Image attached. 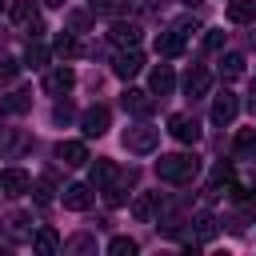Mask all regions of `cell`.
<instances>
[{
    "mask_svg": "<svg viewBox=\"0 0 256 256\" xmlns=\"http://www.w3.org/2000/svg\"><path fill=\"white\" fill-rule=\"evenodd\" d=\"M196 172H200V160L188 156V152H172V156H160L156 160V176L164 184H192Z\"/></svg>",
    "mask_w": 256,
    "mask_h": 256,
    "instance_id": "cell-1",
    "label": "cell"
},
{
    "mask_svg": "<svg viewBox=\"0 0 256 256\" xmlns=\"http://www.w3.org/2000/svg\"><path fill=\"white\" fill-rule=\"evenodd\" d=\"M156 144H160V128H148V124L124 128V148H128V152L148 156V152H156Z\"/></svg>",
    "mask_w": 256,
    "mask_h": 256,
    "instance_id": "cell-2",
    "label": "cell"
},
{
    "mask_svg": "<svg viewBox=\"0 0 256 256\" xmlns=\"http://www.w3.org/2000/svg\"><path fill=\"white\" fill-rule=\"evenodd\" d=\"M0 232H4V240H12V244H32V216L28 212H8L4 220H0Z\"/></svg>",
    "mask_w": 256,
    "mask_h": 256,
    "instance_id": "cell-3",
    "label": "cell"
},
{
    "mask_svg": "<svg viewBox=\"0 0 256 256\" xmlns=\"http://www.w3.org/2000/svg\"><path fill=\"white\" fill-rule=\"evenodd\" d=\"M72 84H76V72H72L68 64H60V68L44 72V80H40V88H44L48 96H68V92H72Z\"/></svg>",
    "mask_w": 256,
    "mask_h": 256,
    "instance_id": "cell-4",
    "label": "cell"
},
{
    "mask_svg": "<svg viewBox=\"0 0 256 256\" xmlns=\"http://www.w3.org/2000/svg\"><path fill=\"white\" fill-rule=\"evenodd\" d=\"M108 124H112V112L104 108V104H92L84 116H80V128H84V136L92 140V136H104L108 132Z\"/></svg>",
    "mask_w": 256,
    "mask_h": 256,
    "instance_id": "cell-5",
    "label": "cell"
},
{
    "mask_svg": "<svg viewBox=\"0 0 256 256\" xmlns=\"http://www.w3.org/2000/svg\"><path fill=\"white\" fill-rule=\"evenodd\" d=\"M12 20L24 24L32 36L44 32V20H40V12H36V0H16V4H12Z\"/></svg>",
    "mask_w": 256,
    "mask_h": 256,
    "instance_id": "cell-6",
    "label": "cell"
},
{
    "mask_svg": "<svg viewBox=\"0 0 256 256\" xmlns=\"http://www.w3.org/2000/svg\"><path fill=\"white\" fill-rule=\"evenodd\" d=\"M108 40H112L116 48H136V44H140V24H136V20H116V24L108 28Z\"/></svg>",
    "mask_w": 256,
    "mask_h": 256,
    "instance_id": "cell-7",
    "label": "cell"
},
{
    "mask_svg": "<svg viewBox=\"0 0 256 256\" xmlns=\"http://www.w3.org/2000/svg\"><path fill=\"white\" fill-rule=\"evenodd\" d=\"M120 104H124V112H132V116H152V108H156L152 92H144V88H128V92L120 96Z\"/></svg>",
    "mask_w": 256,
    "mask_h": 256,
    "instance_id": "cell-8",
    "label": "cell"
},
{
    "mask_svg": "<svg viewBox=\"0 0 256 256\" xmlns=\"http://www.w3.org/2000/svg\"><path fill=\"white\" fill-rule=\"evenodd\" d=\"M236 112H240V100H236V92H220L216 100H212V124H232L236 120Z\"/></svg>",
    "mask_w": 256,
    "mask_h": 256,
    "instance_id": "cell-9",
    "label": "cell"
},
{
    "mask_svg": "<svg viewBox=\"0 0 256 256\" xmlns=\"http://www.w3.org/2000/svg\"><path fill=\"white\" fill-rule=\"evenodd\" d=\"M168 132H172L180 144H196V140H200L196 120H192V116H184V112H172V116H168Z\"/></svg>",
    "mask_w": 256,
    "mask_h": 256,
    "instance_id": "cell-10",
    "label": "cell"
},
{
    "mask_svg": "<svg viewBox=\"0 0 256 256\" xmlns=\"http://www.w3.org/2000/svg\"><path fill=\"white\" fill-rule=\"evenodd\" d=\"M28 188H32V176L24 168H4L0 172V192L4 196H24Z\"/></svg>",
    "mask_w": 256,
    "mask_h": 256,
    "instance_id": "cell-11",
    "label": "cell"
},
{
    "mask_svg": "<svg viewBox=\"0 0 256 256\" xmlns=\"http://www.w3.org/2000/svg\"><path fill=\"white\" fill-rule=\"evenodd\" d=\"M140 68H144V56H140V48H124V52L112 60V72H116L120 80H132Z\"/></svg>",
    "mask_w": 256,
    "mask_h": 256,
    "instance_id": "cell-12",
    "label": "cell"
},
{
    "mask_svg": "<svg viewBox=\"0 0 256 256\" xmlns=\"http://www.w3.org/2000/svg\"><path fill=\"white\" fill-rule=\"evenodd\" d=\"M208 88H212V72H208L204 64H192L188 76H184V92L196 100V96H208Z\"/></svg>",
    "mask_w": 256,
    "mask_h": 256,
    "instance_id": "cell-13",
    "label": "cell"
},
{
    "mask_svg": "<svg viewBox=\"0 0 256 256\" xmlns=\"http://www.w3.org/2000/svg\"><path fill=\"white\" fill-rule=\"evenodd\" d=\"M184 36H188V32H184L180 24L164 28V32L156 36V52H160V56H176V52H184Z\"/></svg>",
    "mask_w": 256,
    "mask_h": 256,
    "instance_id": "cell-14",
    "label": "cell"
},
{
    "mask_svg": "<svg viewBox=\"0 0 256 256\" xmlns=\"http://www.w3.org/2000/svg\"><path fill=\"white\" fill-rule=\"evenodd\" d=\"M56 156H60L68 168H80V164H88V144H84V140H64V144L56 148Z\"/></svg>",
    "mask_w": 256,
    "mask_h": 256,
    "instance_id": "cell-15",
    "label": "cell"
},
{
    "mask_svg": "<svg viewBox=\"0 0 256 256\" xmlns=\"http://www.w3.org/2000/svg\"><path fill=\"white\" fill-rule=\"evenodd\" d=\"M64 208L88 212V208H92V188H88V184H68V188H64Z\"/></svg>",
    "mask_w": 256,
    "mask_h": 256,
    "instance_id": "cell-16",
    "label": "cell"
},
{
    "mask_svg": "<svg viewBox=\"0 0 256 256\" xmlns=\"http://www.w3.org/2000/svg\"><path fill=\"white\" fill-rule=\"evenodd\" d=\"M32 248H36L40 256H56V252H60V236H56V228H48V224L36 228V232H32Z\"/></svg>",
    "mask_w": 256,
    "mask_h": 256,
    "instance_id": "cell-17",
    "label": "cell"
},
{
    "mask_svg": "<svg viewBox=\"0 0 256 256\" xmlns=\"http://www.w3.org/2000/svg\"><path fill=\"white\" fill-rule=\"evenodd\" d=\"M152 96H168L172 88H176V76H172V68L168 64H160V68H152Z\"/></svg>",
    "mask_w": 256,
    "mask_h": 256,
    "instance_id": "cell-18",
    "label": "cell"
},
{
    "mask_svg": "<svg viewBox=\"0 0 256 256\" xmlns=\"http://www.w3.org/2000/svg\"><path fill=\"white\" fill-rule=\"evenodd\" d=\"M116 176H120V168H116L112 160H96V164H92V188H108Z\"/></svg>",
    "mask_w": 256,
    "mask_h": 256,
    "instance_id": "cell-19",
    "label": "cell"
},
{
    "mask_svg": "<svg viewBox=\"0 0 256 256\" xmlns=\"http://www.w3.org/2000/svg\"><path fill=\"white\" fill-rule=\"evenodd\" d=\"M156 208H160V192H144V196L132 200V216H136V220H152Z\"/></svg>",
    "mask_w": 256,
    "mask_h": 256,
    "instance_id": "cell-20",
    "label": "cell"
},
{
    "mask_svg": "<svg viewBox=\"0 0 256 256\" xmlns=\"http://www.w3.org/2000/svg\"><path fill=\"white\" fill-rule=\"evenodd\" d=\"M228 20H232V24L256 20V0H232V4H228Z\"/></svg>",
    "mask_w": 256,
    "mask_h": 256,
    "instance_id": "cell-21",
    "label": "cell"
},
{
    "mask_svg": "<svg viewBox=\"0 0 256 256\" xmlns=\"http://www.w3.org/2000/svg\"><path fill=\"white\" fill-rule=\"evenodd\" d=\"M52 52H56L60 60H72V56H80V44H76V36H72V32H60V36H56V44H52Z\"/></svg>",
    "mask_w": 256,
    "mask_h": 256,
    "instance_id": "cell-22",
    "label": "cell"
},
{
    "mask_svg": "<svg viewBox=\"0 0 256 256\" xmlns=\"http://www.w3.org/2000/svg\"><path fill=\"white\" fill-rule=\"evenodd\" d=\"M192 232H196V240H212V236H216V220H212L208 212H196V216H192Z\"/></svg>",
    "mask_w": 256,
    "mask_h": 256,
    "instance_id": "cell-23",
    "label": "cell"
},
{
    "mask_svg": "<svg viewBox=\"0 0 256 256\" xmlns=\"http://www.w3.org/2000/svg\"><path fill=\"white\" fill-rule=\"evenodd\" d=\"M220 76H228V80L244 76V56H240V52H228V56L220 60Z\"/></svg>",
    "mask_w": 256,
    "mask_h": 256,
    "instance_id": "cell-24",
    "label": "cell"
},
{
    "mask_svg": "<svg viewBox=\"0 0 256 256\" xmlns=\"http://www.w3.org/2000/svg\"><path fill=\"white\" fill-rule=\"evenodd\" d=\"M108 252L112 256H136V240L132 236H116V240H108Z\"/></svg>",
    "mask_w": 256,
    "mask_h": 256,
    "instance_id": "cell-25",
    "label": "cell"
},
{
    "mask_svg": "<svg viewBox=\"0 0 256 256\" xmlns=\"http://www.w3.org/2000/svg\"><path fill=\"white\" fill-rule=\"evenodd\" d=\"M248 152H256V128H244V132L236 136V156L244 160Z\"/></svg>",
    "mask_w": 256,
    "mask_h": 256,
    "instance_id": "cell-26",
    "label": "cell"
},
{
    "mask_svg": "<svg viewBox=\"0 0 256 256\" xmlns=\"http://www.w3.org/2000/svg\"><path fill=\"white\" fill-rule=\"evenodd\" d=\"M24 64H32V68H44V64H48V48H44V44H28V52H24Z\"/></svg>",
    "mask_w": 256,
    "mask_h": 256,
    "instance_id": "cell-27",
    "label": "cell"
},
{
    "mask_svg": "<svg viewBox=\"0 0 256 256\" xmlns=\"http://www.w3.org/2000/svg\"><path fill=\"white\" fill-rule=\"evenodd\" d=\"M28 192H36V204H52V180L44 176V180H36Z\"/></svg>",
    "mask_w": 256,
    "mask_h": 256,
    "instance_id": "cell-28",
    "label": "cell"
},
{
    "mask_svg": "<svg viewBox=\"0 0 256 256\" xmlns=\"http://www.w3.org/2000/svg\"><path fill=\"white\" fill-rule=\"evenodd\" d=\"M4 108H8V112H24V108H28V92H12V96L4 100Z\"/></svg>",
    "mask_w": 256,
    "mask_h": 256,
    "instance_id": "cell-29",
    "label": "cell"
},
{
    "mask_svg": "<svg viewBox=\"0 0 256 256\" xmlns=\"http://www.w3.org/2000/svg\"><path fill=\"white\" fill-rule=\"evenodd\" d=\"M204 48H208V52H220V48H224V32H220V28H212V32L204 36Z\"/></svg>",
    "mask_w": 256,
    "mask_h": 256,
    "instance_id": "cell-30",
    "label": "cell"
},
{
    "mask_svg": "<svg viewBox=\"0 0 256 256\" xmlns=\"http://www.w3.org/2000/svg\"><path fill=\"white\" fill-rule=\"evenodd\" d=\"M64 248H68V252H88V248H92V236H76V240H68Z\"/></svg>",
    "mask_w": 256,
    "mask_h": 256,
    "instance_id": "cell-31",
    "label": "cell"
},
{
    "mask_svg": "<svg viewBox=\"0 0 256 256\" xmlns=\"http://www.w3.org/2000/svg\"><path fill=\"white\" fill-rule=\"evenodd\" d=\"M20 72V60H0V80H12Z\"/></svg>",
    "mask_w": 256,
    "mask_h": 256,
    "instance_id": "cell-32",
    "label": "cell"
},
{
    "mask_svg": "<svg viewBox=\"0 0 256 256\" xmlns=\"http://www.w3.org/2000/svg\"><path fill=\"white\" fill-rule=\"evenodd\" d=\"M68 116H72V108H68V104H56V108H52V120H56V124H64Z\"/></svg>",
    "mask_w": 256,
    "mask_h": 256,
    "instance_id": "cell-33",
    "label": "cell"
},
{
    "mask_svg": "<svg viewBox=\"0 0 256 256\" xmlns=\"http://www.w3.org/2000/svg\"><path fill=\"white\" fill-rule=\"evenodd\" d=\"M68 24H72V28H84V24H88V16H84V12H72V20H68Z\"/></svg>",
    "mask_w": 256,
    "mask_h": 256,
    "instance_id": "cell-34",
    "label": "cell"
},
{
    "mask_svg": "<svg viewBox=\"0 0 256 256\" xmlns=\"http://www.w3.org/2000/svg\"><path fill=\"white\" fill-rule=\"evenodd\" d=\"M44 4H52V8H60V4H64V0H44Z\"/></svg>",
    "mask_w": 256,
    "mask_h": 256,
    "instance_id": "cell-35",
    "label": "cell"
},
{
    "mask_svg": "<svg viewBox=\"0 0 256 256\" xmlns=\"http://www.w3.org/2000/svg\"><path fill=\"white\" fill-rule=\"evenodd\" d=\"M4 8H8V0H0V12H4Z\"/></svg>",
    "mask_w": 256,
    "mask_h": 256,
    "instance_id": "cell-36",
    "label": "cell"
},
{
    "mask_svg": "<svg viewBox=\"0 0 256 256\" xmlns=\"http://www.w3.org/2000/svg\"><path fill=\"white\" fill-rule=\"evenodd\" d=\"M184 4H200V0H184Z\"/></svg>",
    "mask_w": 256,
    "mask_h": 256,
    "instance_id": "cell-37",
    "label": "cell"
}]
</instances>
